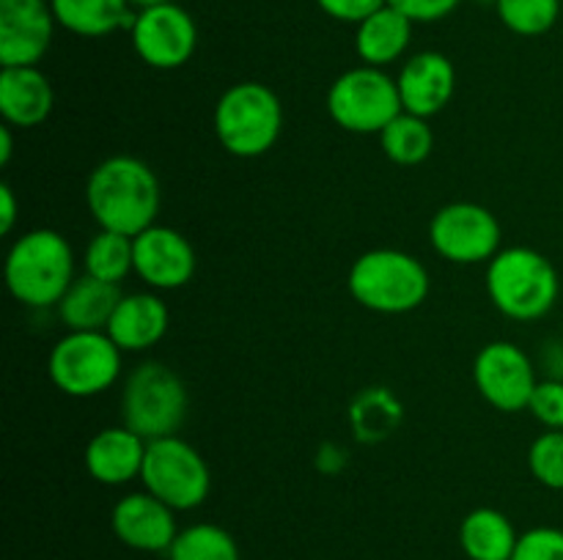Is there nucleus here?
<instances>
[{
  "label": "nucleus",
  "instance_id": "37",
  "mask_svg": "<svg viewBox=\"0 0 563 560\" xmlns=\"http://www.w3.org/2000/svg\"><path fill=\"white\" fill-rule=\"evenodd\" d=\"M132 5H137V9H148V5H159V3H170V0H130Z\"/></svg>",
  "mask_w": 563,
  "mask_h": 560
},
{
  "label": "nucleus",
  "instance_id": "35",
  "mask_svg": "<svg viewBox=\"0 0 563 560\" xmlns=\"http://www.w3.org/2000/svg\"><path fill=\"white\" fill-rule=\"evenodd\" d=\"M16 217H20V203H16L14 190H11V184H0V231L11 234Z\"/></svg>",
  "mask_w": 563,
  "mask_h": 560
},
{
  "label": "nucleus",
  "instance_id": "17",
  "mask_svg": "<svg viewBox=\"0 0 563 560\" xmlns=\"http://www.w3.org/2000/svg\"><path fill=\"white\" fill-rule=\"evenodd\" d=\"M148 439L132 428L108 426L93 434L86 445V470L102 486H124L143 472Z\"/></svg>",
  "mask_w": 563,
  "mask_h": 560
},
{
  "label": "nucleus",
  "instance_id": "25",
  "mask_svg": "<svg viewBox=\"0 0 563 560\" xmlns=\"http://www.w3.org/2000/svg\"><path fill=\"white\" fill-rule=\"evenodd\" d=\"M82 272L104 283L121 285L135 272V242L132 236L99 228L82 253Z\"/></svg>",
  "mask_w": 563,
  "mask_h": 560
},
{
  "label": "nucleus",
  "instance_id": "21",
  "mask_svg": "<svg viewBox=\"0 0 563 560\" xmlns=\"http://www.w3.org/2000/svg\"><path fill=\"white\" fill-rule=\"evenodd\" d=\"M55 22L82 38H102L115 31H132L137 11L130 0H49Z\"/></svg>",
  "mask_w": 563,
  "mask_h": 560
},
{
  "label": "nucleus",
  "instance_id": "29",
  "mask_svg": "<svg viewBox=\"0 0 563 560\" xmlns=\"http://www.w3.org/2000/svg\"><path fill=\"white\" fill-rule=\"evenodd\" d=\"M528 470L542 486L563 492V432L548 428L528 448Z\"/></svg>",
  "mask_w": 563,
  "mask_h": 560
},
{
  "label": "nucleus",
  "instance_id": "23",
  "mask_svg": "<svg viewBox=\"0 0 563 560\" xmlns=\"http://www.w3.org/2000/svg\"><path fill=\"white\" fill-rule=\"evenodd\" d=\"M517 530L509 516L498 508H476L462 519L460 544L471 560H511Z\"/></svg>",
  "mask_w": 563,
  "mask_h": 560
},
{
  "label": "nucleus",
  "instance_id": "4",
  "mask_svg": "<svg viewBox=\"0 0 563 560\" xmlns=\"http://www.w3.org/2000/svg\"><path fill=\"white\" fill-rule=\"evenodd\" d=\"M346 289L366 311L401 316L427 302L432 280L416 256L396 247H377L355 258Z\"/></svg>",
  "mask_w": 563,
  "mask_h": 560
},
{
  "label": "nucleus",
  "instance_id": "2",
  "mask_svg": "<svg viewBox=\"0 0 563 560\" xmlns=\"http://www.w3.org/2000/svg\"><path fill=\"white\" fill-rule=\"evenodd\" d=\"M5 289L25 307H55L75 283V250L60 231L33 228L5 256Z\"/></svg>",
  "mask_w": 563,
  "mask_h": 560
},
{
  "label": "nucleus",
  "instance_id": "7",
  "mask_svg": "<svg viewBox=\"0 0 563 560\" xmlns=\"http://www.w3.org/2000/svg\"><path fill=\"white\" fill-rule=\"evenodd\" d=\"M121 355L104 329H69L47 357L49 382L71 399H93L121 377Z\"/></svg>",
  "mask_w": 563,
  "mask_h": 560
},
{
  "label": "nucleus",
  "instance_id": "6",
  "mask_svg": "<svg viewBox=\"0 0 563 560\" xmlns=\"http://www.w3.org/2000/svg\"><path fill=\"white\" fill-rule=\"evenodd\" d=\"M190 395L179 373L165 362L146 360L126 377L121 390V423L143 439L174 437L187 421Z\"/></svg>",
  "mask_w": 563,
  "mask_h": 560
},
{
  "label": "nucleus",
  "instance_id": "34",
  "mask_svg": "<svg viewBox=\"0 0 563 560\" xmlns=\"http://www.w3.org/2000/svg\"><path fill=\"white\" fill-rule=\"evenodd\" d=\"M346 461H350V456H346V450L341 448L339 443H324L322 448L317 450V467L322 472H341L346 467Z\"/></svg>",
  "mask_w": 563,
  "mask_h": 560
},
{
  "label": "nucleus",
  "instance_id": "36",
  "mask_svg": "<svg viewBox=\"0 0 563 560\" xmlns=\"http://www.w3.org/2000/svg\"><path fill=\"white\" fill-rule=\"evenodd\" d=\"M11 130H14V126H0V165H9L11 154H14V135H11Z\"/></svg>",
  "mask_w": 563,
  "mask_h": 560
},
{
  "label": "nucleus",
  "instance_id": "8",
  "mask_svg": "<svg viewBox=\"0 0 563 560\" xmlns=\"http://www.w3.org/2000/svg\"><path fill=\"white\" fill-rule=\"evenodd\" d=\"M328 113L344 132L374 135L405 113L399 86L377 66H355L333 80L328 91Z\"/></svg>",
  "mask_w": 563,
  "mask_h": 560
},
{
  "label": "nucleus",
  "instance_id": "9",
  "mask_svg": "<svg viewBox=\"0 0 563 560\" xmlns=\"http://www.w3.org/2000/svg\"><path fill=\"white\" fill-rule=\"evenodd\" d=\"M141 483L174 511H192L209 497L212 472L198 448L174 434L148 443Z\"/></svg>",
  "mask_w": 563,
  "mask_h": 560
},
{
  "label": "nucleus",
  "instance_id": "20",
  "mask_svg": "<svg viewBox=\"0 0 563 560\" xmlns=\"http://www.w3.org/2000/svg\"><path fill=\"white\" fill-rule=\"evenodd\" d=\"M412 25L416 22L407 14H401L394 5H383L379 11H374L372 16L357 25L355 31V49L357 58L366 66H377L385 69L394 60H399L405 55V49L410 47L412 38Z\"/></svg>",
  "mask_w": 563,
  "mask_h": 560
},
{
  "label": "nucleus",
  "instance_id": "24",
  "mask_svg": "<svg viewBox=\"0 0 563 560\" xmlns=\"http://www.w3.org/2000/svg\"><path fill=\"white\" fill-rule=\"evenodd\" d=\"M401 421L405 406L388 388H363L350 404V428L363 445H377L394 437Z\"/></svg>",
  "mask_w": 563,
  "mask_h": 560
},
{
  "label": "nucleus",
  "instance_id": "16",
  "mask_svg": "<svg viewBox=\"0 0 563 560\" xmlns=\"http://www.w3.org/2000/svg\"><path fill=\"white\" fill-rule=\"evenodd\" d=\"M396 86H399L405 113L432 119L440 110H445V104L454 97L456 69L438 49H421L405 60Z\"/></svg>",
  "mask_w": 563,
  "mask_h": 560
},
{
  "label": "nucleus",
  "instance_id": "33",
  "mask_svg": "<svg viewBox=\"0 0 563 560\" xmlns=\"http://www.w3.org/2000/svg\"><path fill=\"white\" fill-rule=\"evenodd\" d=\"M462 0H388V5L399 9L412 22H438L456 11Z\"/></svg>",
  "mask_w": 563,
  "mask_h": 560
},
{
  "label": "nucleus",
  "instance_id": "11",
  "mask_svg": "<svg viewBox=\"0 0 563 560\" xmlns=\"http://www.w3.org/2000/svg\"><path fill=\"white\" fill-rule=\"evenodd\" d=\"M130 36L137 58L152 69L163 71L185 66L198 47L196 20L174 0L137 9Z\"/></svg>",
  "mask_w": 563,
  "mask_h": 560
},
{
  "label": "nucleus",
  "instance_id": "14",
  "mask_svg": "<svg viewBox=\"0 0 563 560\" xmlns=\"http://www.w3.org/2000/svg\"><path fill=\"white\" fill-rule=\"evenodd\" d=\"M55 25L49 0H0V66H38Z\"/></svg>",
  "mask_w": 563,
  "mask_h": 560
},
{
  "label": "nucleus",
  "instance_id": "13",
  "mask_svg": "<svg viewBox=\"0 0 563 560\" xmlns=\"http://www.w3.org/2000/svg\"><path fill=\"white\" fill-rule=\"evenodd\" d=\"M132 242H135V275L148 289L174 291L196 278V250L181 231L154 223Z\"/></svg>",
  "mask_w": 563,
  "mask_h": 560
},
{
  "label": "nucleus",
  "instance_id": "30",
  "mask_svg": "<svg viewBox=\"0 0 563 560\" xmlns=\"http://www.w3.org/2000/svg\"><path fill=\"white\" fill-rule=\"evenodd\" d=\"M511 560H563V530L559 527H531L517 538Z\"/></svg>",
  "mask_w": 563,
  "mask_h": 560
},
{
  "label": "nucleus",
  "instance_id": "19",
  "mask_svg": "<svg viewBox=\"0 0 563 560\" xmlns=\"http://www.w3.org/2000/svg\"><path fill=\"white\" fill-rule=\"evenodd\" d=\"M168 324L170 311L163 296L154 291H135L121 296L104 333L121 351H146L165 338Z\"/></svg>",
  "mask_w": 563,
  "mask_h": 560
},
{
  "label": "nucleus",
  "instance_id": "26",
  "mask_svg": "<svg viewBox=\"0 0 563 560\" xmlns=\"http://www.w3.org/2000/svg\"><path fill=\"white\" fill-rule=\"evenodd\" d=\"M379 146L390 163L412 168V165H421L423 159H429L434 148V132L429 126V119L399 113L379 132Z\"/></svg>",
  "mask_w": 563,
  "mask_h": 560
},
{
  "label": "nucleus",
  "instance_id": "15",
  "mask_svg": "<svg viewBox=\"0 0 563 560\" xmlns=\"http://www.w3.org/2000/svg\"><path fill=\"white\" fill-rule=\"evenodd\" d=\"M110 525H113L115 538L137 552H168L179 536L176 511L146 489L124 494L113 505Z\"/></svg>",
  "mask_w": 563,
  "mask_h": 560
},
{
  "label": "nucleus",
  "instance_id": "10",
  "mask_svg": "<svg viewBox=\"0 0 563 560\" xmlns=\"http://www.w3.org/2000/svg\"><path fill=\"white\" fill-rule=\"evenodd\" d=\"M500 236L504 231L498 217L487 206L473 201L445 203L429 223V242L434 253L462 267L493 261L500 250Z\"/></svg>",
  "mask_w": 563,
  "mask_h": 560
},
{
  "label": "nucleus",
  "instance_id": "12",
  "mask_svg": "<svg viewBox=\"0 0 563 560\" xmlns=\"http://www.w3.org/2000/svg\"><path fill=\"white\" fill-rule=\"evenodd\" d=\"M473 382L489 406L500 412H522L531 404L539 379L526 349L511 340H493L473 360Z\"/></svg>",
  "mask_w": 563,
  "mask_h": 560
},
{
  "label": "nucleus",
  "instance_id": "28",
  "mask_svg": "<svg viewBox=\"0 0 563 560\" xmlns=\"http://www.w3.org/2000/svg\"><path fill=\"white\" fill-rule=\"evenodd\" d=\"M498 20L517 36H542L559 22L561 0H495Z\"/></svg>",
  "mask_w": 563,
  "mask_h": 560
},
{
  "label": "nucleus",
  "instance_id": "5",
  "mask_svg": "<svg viewBox=\"0 0 563 560\" xmlns=\"http://www.w3.org/2000/svg\"><path fill=\"white\" fill-rule=\"evenodd\" d=\"M212 126L225 152L240 159H256L278 143L284 132V104L264 82H236L220 93Z\"/></svg>",
  "mask_w": 563,
  "mask_h": 560
},
{
  "label": "nucleus",
  "instance_id": "18",
  "mask_svg": "<svg viewBox=\"0 0 563 560\" xmlns=\"http://www.w3.org/2000/svg\"><path fill=\"white\" fill-rule=\"evenodd\" d=\"M55 108L53 82L38 66H3L0 69V115L3 124L33 130L44 124Z\"/></svg>",
  "mask_w": 563,
  "mask_h": 560
},
{
  "label": "nucleus",
  "instance_id": "31",
  "mask_svg": "<svg viewBox=\"0 0 563 560\" xmlns=\"http://www.w3.org/2000/svg\"><path fill=\"white\" fill-rule=\"evenodd\" d=\"M528 412L542 423L544 428L563 432V379H539L531 395Z\"/></svg>",
  "mask_w": 563,
  "mask_h": 560
},
{
  "label": "nucleus",
  "instance_id": "27",
  "mask_svg": "<svg viewBox=\"0 0 563 560\" xmlns=\"http://www.w3.org/2000/svg\"><path fill=\"white\" fill-rule=\"evenodd\" d=\"M168 560H242V555L229 530L212 522H198L179 530Z\"/></svg>",
  "mask_w": 563,
  "mask_h": 560
},
{
  "label": "nucleus",
  "instance_id": "32",
  "mask_svg": "<svg viewBox=\"0 0 563 560\" xmlns=\"http://www.w3.org/2000/svg\"><path fill=\"white\" fill-rule=\"evenodd\" d=\"M319 9L328 16L339 22H350V25H361L366 16L388 5V0H317Z\"/></svg>",
  "mask_w": 563,
  "mask_h": 560
},
{
  "label": "nucleus",
  "instance_id": "22",
  "mask_svg": "<svg viewBox=\"0 0 563 560\" xmlns=\"http://www.w3.org/2000/svg\"><path fill=\"white\" fill-rule=\"evenodd\" d=\"M121 296L119 285L82 272L55 307L66 329H104Z\"/></svg>",
  "mask_w": 563,
  "mask_h": 560
},
{
  "label": "nucleus",
  "instance_id": "3",
  "mask_svg": "<svg viewBox=\"0 0 563 560\" xmlns=\"http://www.w3.org/2000/svg\"><path fill=\"white\" fill-rule=\"evenodd\" d=\"M487 294L493 305L515 322H537L548 316L559 300L561 280L553 261L533 247H500L487 261Z\"/></svg>",
  "mask_w": 563,
  "mask_h": 560
},
{
  "label": "nucleus",
  "instance_id": "1",
  "mask_svg": "<svg viewBox=\"0 0 563 560\" xmlns=\"http://www.w3.org/2000/svg\"><path fill=\"white\" fill-rule=\"evenodd\" d=\"M86 206L99 228L135 239L157 220V173L132 154H113L88 173Z\"/></svg>",
  "mask_w": 563,
  "mask_h": 560
}]
</instances>
